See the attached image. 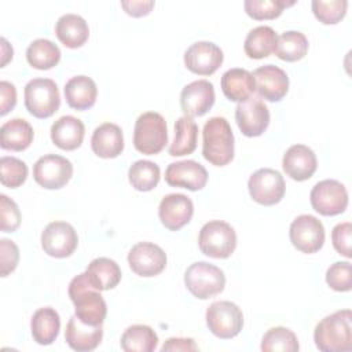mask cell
Instances as JSON below:
<instances>
[{
    "instance_id": "obj_30",
    "label": "cell",
    "mask_w": 352,
    "mask_h": 352,
    "mask_svg": "<svg viewBox=\"0 0 352 352\" xmlns=\"http://www.w3.org/2000/svg\"><path fill=\"white\" fill-rule=\"evenodd\" d=\"M30 330L33 340L40 345L52 344L60 330L59 314L51 308H38L30 319Z\"/></svg>"
},
{
    "instance_id": "obj_23",
    "label": "cell",
    "mask_w": 352,
    "mask_h": 352,
    "mask_svg": "<svg viewBox=\"0 0 352 352\" xmlns=\"http://www.w3.org/2000/svg\"><path fill=\"white\" fill-rule=\"evenodd\" d=\"M91 148L100 158H116L124 150L121 128L113 122H103L95 128L91 138Z\"/></svg>"
},
{
    "instance_id": "obj_24",
    "label": "cell",
    "mask_w": 352,
    "mask_h": 352,
    "mask_svg": "<svg viewBox=\"0 0 352 352\" xmlns=\"http://www.w3.org/2000/svg\"><path fill=\"white\" fill-rule=\"evenodd\" d=\"M51 140L60 150L72 151L82 144L85 126L80 118L73 116H63L58 118L51 126Z\"/></svg>"
},
{
    "instance_id": "obj_21",
    "label": "cell",
    "mask_w": 352,
    "mask_h": 352,
    "mask_svg": "<svg viewBox=\"0 0 352 352\" xmlns=\"http://www.w3.org/2000/svg\"><path fill=\"white\" fill-rule=\"evenodd\" d=\"M282 168L290 179L296 182H304L311 179L316 172L318 160L314 150L308 146L293 144L283 154Z\"/></svg>"
},
{
    "instance_id": "obj_44",
    "label": "cell",
    "mask_w": 352,
    "mask_h": 352,
    "mask_svg": "<svg viewBox=\"0 0 352 352\" xmlns=\"http://www.w3.org/2000/svg\"><path fill=\"white\" fill-rule=\"evenodd\" d=\"M0 260H1V276L11 274L19 261V249L14 241L0 239Z\"/></svg>"
},
{
    "instance_id": "obj_12",
    "label": "cell",
    "mask_w": 352,
    "mask_h": 352,
    "mask_svg": "<svg viewBox=\"0 0 352 352\" xmlns=\"http://www.w3.org/2000/svg\"><path fill=\"white\" fill-rule=\"evenodd\" d=\"M289 236L297 250L312 254L320 250L324 243V227L315 216L300 214L292 221Z\"/></svg>"
},
{
    "instance_id": "obj_47",
    "label": "cell",
    "mask_w": 352,
    "mask_h": 352,
    "mask_svg": "<svg viewBox=\"0 0 352 352\" xmlns=\"http://www.w3.org/2000/svg\"><path fill=\"white\" fill-rule=\"evenodd\" d=\"M197 349H198V346L192 338H180V337L168 338L164 342V345L161 346L162 352H168V351L188 352V351H197Z\"/></svg>"
},
{
    "instance_id": "obj_38",
    "label": "cell",
    "mask_w": 352,
    "mask_h": 352,
    "mask_svg": "<svg viewBox=\"0 0 352 352\" xmlns=\"http://www.w3.org/2000/svg\"><path fill=\"white\" fill-rule=\"evenodd\" d=\"M296 1H286V0H246L243 3L245 12L256 19H275L278 18L285 8L293 6Z\"/></svg>"
},
{
    "instance_id": "obj_2",
    "label": "cell",
    "mask_w": 352,
    "mask_h": 352,
    "mask_svg": "<svg viewBox=\"0 0 352 352\" xmlns=\"http://www.w3.org/2000/svg\"><path fill=\"white\" fill-rule=\"evenodd\" d=\"M69 297L74 304V315L89 326L103 324L107 305L99 290L88 280L87 274H78L69 283Z\"/></svg>"
},
{
    "instance_id": "obj_40",
    "label": "cell",
    "mask_w": 352,
    "mask_h": 352,
    "mask_svg": "<svg viewBox=\"0 0 352 352\" xmlns=\"http://www.w3.org/2000/svg\"><path fill=\"white\" fill-rule=\"evenodd\" d=\"M312 12L316 19L324 25L338 23L346 14L348 1L346 0H314L311 3Z\"/></svg>"
},
{
    "instance_id": "obj_31",
    "label": "cell",
    "mask_w": 352,
    "mask_h": 352,
    "mask_svg": "<svg viewBox=\"0 0 352 352\" xmlns=\"http://www.w3.org/2000/svg\"><path fill=\"white\" fill-rule=\"evenodd\" d=\"M198 143V125L187 116L177 118L175 122V136L168 148L169 155L182 157L195 151Z\"/></svg>"
},
{
    "instance_id": "obj_9",
    "label": "cell",
    "mask_w": 352,
    "mask_h": 352,
    "mask_svg": "<svg viewBox=\"0 0 352 352\" xmlns=\"http://www.w3.org/2000/svg\"><path fill=\"white\" fill-rule=\"evenodd\" d=\"M315 212L322 216H337L348 206V191L345 186L334 179L318 182L309 194Z\"/></svg>"
},
{
    "instance_id": "obj_14",
    "label": "cell",
    "mask_w": 352,
    "mask_h": 352,
    "mask_svg": "<svg viewBox=\"0 0 352 352\" xmlns=\"http://www.w3.org/2000/svg\"><path fill=\"white\" fill-rule=\"evenodd\" d=\"M235 121L245 136L256 138L263 135L268 128L270 110L260 98L252 95L236 104Z\"/></svg>"
},
{
    "instance_id": "obj_26",
    "label": "cell",
    "mask_w": 352,
    "mask_h": 352,
    "mask_svg": "<svg viewBox=\"0 0 352 352\" xmlns=\"http://www.w3.org/2000/svg\"><path fill=\"white\" fill-rule=\"evenodd\" d=\"M221 91L231 102H243L256 91L254 78L246 69L234 67L221 76Z\"/></svg>"
},
{
    "instance_id": "obj_34",
    "label": "cell",
    "mask_w": 352,
    "mask_h": 352,
    "mask_svg": "<svg viewBox=\"0 0 352 352\" xmlns=\"http://www.w3.org/2000/svg\"><path fill=\"white\" fill-rule=\"evenodd\" d=\"M26 59L32 67L37 70H48L59 63L60 50L51 40L36 38L26 50Z\"/></svg>"
},
{
    "instance_id": "obj_10",
    "label": "cell",
    "mask_w": 352,
    "mask_h": 352,
    "mask_svg": "<svg viewBox=\"0 0 352 352\" xmlns=\"http://www.w3.org/2000/svg\"><path fill=\"white\" fill-rule=\"evenodd\" d=\"M248 188L252 199L260 205L271 206L285 195L286 184L283 176L272 168H261L250 175Z\"/></svg>"
},
{
    "instance_id": "obj_17",
    "label": "cell",
    "mask_w": 352,
    "mask_h": 352,
    "mask_svg": "<svg viewBox=\"0 0 352 352\" xmlns=\"http://www.w3.org/2000/svg\"><path fill=\"white\" fill-rule=\"evenodd\" d=\"M194 214V204L184 194H168L158 206V216L165 228L169 231H179L190 223Z\"/></svg>"
},
{
    "instance_id": "obj_29",
    "label": "cell",
    "mask_w": 352,
    "mask_h": 352,
    "mask_svg": "<svg viewBox=\"0 0 352 352\" xmlns=\"http://www.w3.org/2000/svg\"><path fill=\"white\" fill-rule=\"evenodd\" d=\"M85 274L89 283L99 292L114 289L122 276L120 265L109 257L94 258L88 264Z\"/></svg>"
},
{
    "instance_id": "obj_48",
    "label": "cell",
    "mask_w": 352,
    "mask_h": 352,
    "mask_svg": "<svg viewBox=\"0 0 352 352\" xmlns=\"http://www.w3.org/2000/svg\"><path fill=\"white\" fill-rule=\"evenodd\" d=\"M12 54H14L12 47H11V45L7 43V40L3 37V38H1V67L6 66V63H7L10 59H12Z\"/></svg>"
},
{
    "instance_id": "obj_5",
    "label": "cell",
    "mask_w": 352,
    "mask_h": 352,
    "mask_svg": "<svg viewBox=\"0 0 352 352\" xmlns=\"http://www.w3.org/2000/svg\"><path fill=\"white\" fill-rule=\"evenodd\" d=\"M184 285L194 297L206 300L224 290L226 275L210 263L197 261L186 270Z\"/></svg>"
},
{
    "instance_id": "obj_11",
    "label": "cell",
    "mask_w": 352,
    "mask_h": 352,
    "mask_svg": "<svg viewBox=\"0 0 352 352\" xmlns=\"http://www.w3.org/2000/svg\"><path fill=\"white\" fill-rule=\"evenodd\" d=\"M73 176V164L62 155L45 154L40 157L33 165L34 182L47 188H62Z\"/></svg>"
},
{
    "instance_id": "obj_42",
    "label": "cell",
    "mask_w": 352,
    "mask_h": 352,
    "mask_svg": "<svg viewBox=\"0 0 352 352\" xmlns=\"http://www.w3.org/2000/svg\"><path fill=\"white\" fill-rule=\"evenodd\" d=\"M21 224L18 205L7 195H0V228L3 232H14Z\"/></svg>"
},
{
    "instance_id": "obj_13",
    "label": "cell",
    "mask_w": 352,
    "mask_h": 352,
    "mask_svg": "<svg viewBox=\"0 0 352 352\" xmlns=\"http://www.w3.org/2000/svg\"><path fill=\"white\" fill-rule=\"evenodd\" d=\"M78 236L74 227L66 221H52L41 232L43 250L56 258H65L74 253Z\"/></svg>"
},
{
    "instance_id": "obj_35",
    "label": "cell",
    "mask_w": 352,
    "mask_h": 352,
    "mask_svg": "<svg viewBox=\"0 0 352 352\" xmlns=\"http://www.w3.org/2000/svg\"><path fill=\"white\" fill-rule=\"evenodd\" d=\"M275 55L286 62H296L302 59L308 52V40L304 33L297 30L283 32L275 47Z\"/></svg>"
},
{
    "instance_id": "obj_20",
    "label": "cell",
    "mask_w": 352,
    "mask_h": 352,
    "mask_svg": "<svg viewBox=\"0 0 352 352\" xmlns=\"http://www.w3.org/2000/svg\"><path fill=\"white\" fill-rule=\"evenodd\" d=\"M165 182L172 187H183L190 191L202 190L208 182L204 165L194 160L172 162L165 170Z\"/></svg>"
},
{
    "instance_id": "obj_18",
    "label": "cell",
    "mask_w": 352,
    "mask_h": 352,
    "mask_svg": "<svg viewBox=\"0 0 352 352\" xmlns=\"http://www.w3.org/2000/svg\"><path fill=\"white\" fill-rule=\"evenodd\" d=\"M214 103V88L208 80H197L187 84L180 92V107L187 117L206 114Z\"/></svg>"
},
{
    "instance_id": "obj_27",
    "label": "cell",
    "mask_w": 352,
    "mask_h": 352,
    "mask_svg": "<svg viewBox=\"0 0 352 352\" xmlns=\"http://www.w3.org/2000/svg\"><path fill=\"white\" fill-rule=\"evenodd\" d=\"M58 40L67 48H78L89 37V28L85 19L77 14H65L55 23Z\"/></svg>"
},
{
    "instance_id": "obj_6",
    "label": "cell",
    "mask_w": 352,
    "mask_h": 352,
    "mask_svg": "<svg viewBox=\"0 0 352 352\" xmlns=\"http://www.w3.org/2000/svg\"><path fill=\"white\" fill-rule=\"evenodd\" d=\"M198 246L208 257L227 258L236 248L235 230L223 220H210L199 231Z\"/></svg>"
},
{
    "instance_id": "obj_43",
    "label": "cell",
    "mask_w": 352,
    "mask_h": 352,
    "mask_svg": "<svg viewBox=\"0 0 352 352\" xmlns=\"http://www.w3.org/2000/svg\"><path fill=\"white\" fill-rule=\"evenodd\" d=\"M351 239H352V224L349 221L338 223L337 226H334L331 231L333 246L337 250V253H340L346 258L352 257Z\"/></svg>"
},
{
    "instance_id": "obj_16",
    "label": "cell",
    "mask_w": 352,
    "mask_h": 352,
    "mask_svg": "<svg viewBox=\"0 0 352 352\" xmlns=\"http://www.w3.org/2000/svg\"><path fill=\"white\" fill-rule=\"evenodd\" d=\"M221 48L212 41H197L184 52L186 67L198 76L213 74L223 63Z\"/></svg>"
},
{
    "instance_id": "obj_45",
    "label": "cell",
    "mask_w": 352,
    "mask_h": 352,
    "mask_svg": "<svg viewBox=\"0 0 352 352\" xmlns=\"http://www.w3.org/2000/svg\"><path fill=\"white\" fill-rule=\"evenodd\" d=\"M16 104L15 85L8 81H0V116H6Z\"/></svg>"
},
{
    "instance_id": "obj_28",
    "label": "cell",
    "mask_w": 352,
    "mask_h": 352,
    "mask_svg": "<svg viewBox=\"0 0 352 352\" xmlns=\"http://www.w3.org/2000/svg\"><path fill=\"white\" fill-rule=\"evenodd\" d=\"M34 138L32 125L23 118H12L0 128V146L8 151L26 150Z\"/></svg>"
},
{
    "instance_id": "obj_22",
    "label": "cell",
    "mask_w": 352,
    "mask_h": 352,
    "mask_svg": "<svg viewBox=\"0 0 352 352\" xmlns=\"http://www.w3.org/2000/svg\"><path fill=\"white\" fill-rule=\"evenodd\" d=\"M103 329L99 326H89L81 322L76 315H73L65 330V340L67 345L77 352L94 351L102 341Z\"/></svg>"
},
{
    "instance_id": "obj_41",
    "label": "cell",
    "mask_w": 352,
    "mask_h": 352,
    "mask_svg": "<svg viewBox=\"0 0 352 352\" xmlns=\"http://www.w3.org/2000/svg\"><path fill=\"white\" fill-rule=\"evenodd\" d=\"M349 261H336L326 271V283L336 292H349L352 289Z\"/></svg>"
},
{
    "instance_id": "obj_39",
    "label": "cell",
    "mask_w": 352,
    "mask_h": 352,
    "mask_svg": "<svg viewBox=\"0 0 352 352\" xmlns=\"http://www.w3.org/2000/svg\"><path fill=\"white\" fill-rule=\"evenodd\" d=\"M28 165L16 158L4 155L0 158V182L4 187L16 188L22 186L28 177Z\"/></svg>"
},
{
    "instance_id": "obj_33",
    "label": "cell",
    "mask_w": 352,
    "mask_h": 352,
    "mask_svg": "<svg viewBox=\"0 0 352 352\" xmlns=\"http://www.w3.org/2000/svg\"><path fill=\"white\" fill-rule=\"evenodd\" d=\"M120 344L125 352H153L158 345V336L147 324H132L122 333Z\"/></svg>"
},
{
    "instance_id": "obj_32",
    "label": "cell",
    "mask_w": 352,
    "mask_h": 352,
    "mask_svg": "<svg viewBox=\"0 0 352 352\" xmlns=\"http://www.w3.org/2000/svg\"><path fill=\"white\" fill-rule=\"evenodd\" d=\"M278 34L271 26H257L252 29L243 44L245 54L252 59H263L275 51Z\"/></svg>"
},
{
    "instance_id": "obj_46",
    "label": "cell",
    "mask_w": 352,
    "mask_h": 352,
    "mask_svg": "<svg viewBox=\"0 0 352 352\" xmlns=\"http://www.w3.org/2000/svg\"><path fill=\"white\" fill-rule=\"evenodd\" d=\"M121 7L124 8V11L135 18L139 16H144L147 14H150V11L154 7V1L153 0H131V1H121Z\"/></svg>"
},
{
    "instance_id": "obj_36",
    "label": "cell",
    "mask_w": 352,
    "mask_h": 352,
    "mask_svg": "<svg viewBox=\"0 0 352 352\" xmlns=\"http://www.w3.org/2000/svg\"><path fill=\"white\" fill-rule=\"evenodd\" d=\"M160 177V166L148 160L135 161L128 170L129 183L138 191H151L157 187Z\"/></svg>"
},
{
    "instance_id": "obj_37",
    "label": "cell",
    "mask_w": 352,
    "mask_h": 352,
    "mask_svg": "<svg viewBox=\"0 0 352 352\" xmlns=\"http://www.w3.org/2000/svg\"><path fill=\"white\" fill-rule=\"evenodd\" d=\"M298 340L297 336L287 327H272L267 330L261 340V351L264 352H296L298 351Z\"/></svg>"
},
{
    "instance_id": "obj_15",
    "label": "cell",
    "mask_w": 352,
    "mask_h": 352,
    "mask_svg": "<svg viewBox=\"0 0 352 352\" xmlns=\"http://www.w3.org/2000/svg\"><path fill=\"white\" fill-rule=\"evenodd\" d=\"M128 264L136 275L150 278L165 270L166 254L153 242H138L128 253Z\"/></svg>"
},
{
    "instance_id": "obj_3",
    "label": "cell",
    "mask_w": 352,
    "mask_h": 352,
    "mask_svg": "<svg viewBox=\"0 0 352 352\" xmlns=\"http://www.w3.org/2000/svg\"><path fill=\"white\" fill-rule=\"evenodd\" d=\"M202 155L216 166H224L234 158V133L224 117L209 118L202 129Z\"/></svg>"
},
{
    "instance_id": "obj_7",
    "label": "cell",
    "mask_w": 352,
    "mask_h": 352,
    "mask_svg": "<svg viewBox=\"0 0 352 352\" xmlns=\"http://www.w3.org/2000/svg\"><path fill=\"white\" fill-rule=\"evenodd\" d=\"M25 107L36 118H48L60 106L58 85L51 78H33L23 89Z\"/></svg>"
},
{
    "instance_id": "obj_25",
    "label": "cell",
    "mask_w": 352,
    "mask_h": 352,
    "mask_svg": "<svg viewBox=\"0 0 352 352\" xmlns=\"http://www.w3.org/2000/svg\"><path fill=\"white\" fill-rule=\"evenodd\" d=\"M66 103L74 110H88L91 109L98 96V88L95 81L88 76H74L72 77L63 88Z\"/></svg>"
},
{
    "instance_id": "obj_19",
    "label": "cell",
    "mask_w": 352,
    "mask_h": 352,
    "mask_svg": "<svg viewBox=\"0 0 352 352\" xmlns=\"http://www.w3.org/2000/svg\"><path fill=\"white\" fill-rule=\"evenodd\" d=\"M256 91L268 102L282 100L289 91V77L275 65H264L253 72Z\"/></svg>"
},
{
    "instance_id": "obj_4",
    "label": "cell",
    "mask_w": 352,
    "mask_h": 352,
    "mask_svg": "<svg viewBox=\"0 0 352 352\" xmlns=\"http://www.w3.org/2000/svg\"><path fill=\"white\" fill-rule=\"evenodd\" d=\"M168 143V126L165 118L155 111L140 114L135 122L133 146L146 155L158 154Z\"/></svg>"
},
{
    "instance_id": "obj_1",
    "label": "cell",
    "mask_w": 352,
    "mask_h": 352,
    "mask_svg": "<svg viewBox=\"0 0 352 352\" xmlns=\"http://www.w3.org/2000/svg\"><path fill=\"white\" fill-rule=\"evenodd\" d=\"M314 341L323 352H349L352 349V311L340 309L324 316L315 327Z\"/></svg>"
},
{
    "instance_id": "obj_8",
    "label": "cell",
    "mask_w": 352,
    "mask_h": 352,
    "mask_svg": "<svg viewBox=\"0 0 352 352\" xmlns=\"http://www.w3.org/2000/svg\"><path fill=\"white\" fill-rule=\"evenodd\" d=\"M205 318L212 334L221 340L234 338L243 327V314L232 301L220 300L212 302L206 309Z\"/></svg>"
}]
</instances>
